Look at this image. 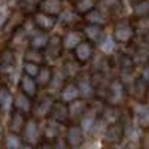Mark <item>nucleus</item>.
Returning <instances> with one entry per match:
<instances>
[{
    "instance_id": "nucleus-1",
    "label": "nucleus",
    "mask_w": 149,
    "mask_h": 149,
    "mask_svg": "<svg viewBox=\"0 0 149 149\" xmlns=\"http://www.w3.org/2000/svg\"><path fill=\"white\" fill-rule=\"evenodd\" d=\"M136 36L134 24L130 19H118L113 26V40L121 45H128Z\"/></svg>"
},
{
    "instance_id": "nucleus-2",
    "label": "nucleus",
    "mask_w": 149,
    "mask_h": 149,
    "mask_svg": "<svg viewBox=\"0 0 149 149\" xmlns=\"http://www.w3.org/2000/svg\"><path fill=\"white\" fill-rule=\"evenodd\" d=\"M128 94V88L124 82L118 78V79H112L109 84V90H107V97H106V104L110 106H119L121 103H124V100L127 98Z\"/></svg>"
},
{
    "instance_id": "nucleus-3",
    "label": "nucleus",
    "mask_w": 149,
    "mask_h": 149,
    "mask_svg": "<svg viewBox=\"0 0 149 149\" xmlns=\"http://www.w3.org/2000/svg\"><path fill=\"white\" fill-rule=\"evenodd\" d=\"M125 136V124L121 121H116L113 124H109L103 131V143L107 146H115L121 143V140Z\"/></svg>"
},
{
    "instance_id": "nucleus-4",
    "label": "nucleus",
    "mask_w": 149,
    "mask_h": 149,
    "mask_svg": "<svg viewBox=\"0 0 149 149\" xmlns=\"http://www.w3.org/2000/svg\"><path fill=\"white\" fill-rule=\"evenodd\" d=\"M22 142L26 145H31V146H37L40 143V139L43 137L40 127H39V121L36 118H30L26 122V127H24L22 133H21Z\"/></svg>"
},
{
    "instance_id": "nucleus-5",
    "label": "nucleus",
    "mask_w": 149,
    "mask_h": 149,
    "mask_svg": "<svg viewBox=\"0 0 149 149\" xmlns=\"http://www.w3.org/2000/svg\"><path fill=\"white\" fill-rule=\"evenodd\" d=\"M54 97L51 94H42L37 97L36 100L33 102V112L31 113L34 115L36 119H45L49 118V113H51V109L54 106Z\"/></svg>"
},
{
    "instance_id": "nucleus-6",
    "label": "nucleus",
    "mask_w": 149,
    "mask_h": 149,
    "mask_svg": "<svg viewBox=\"0 0 149 149\" xmlns=\"http://www.w3.org/2000/svg\"><path fill=\"white\" fill-rule=\"evenodd\" d=\"M76 86L79 90V95L84 100H90V98H95V88H94V82L91 73H79L78 78L74 79Z\"/></svg>"
},
{
    "instance_id": "nucleus-7",
    "label": "nucleus",
    "mask_w": 149,
    "mask_h": 149,
    "mask_svg": "<svg viewBox=\"0 0 149 149\" xmlns=\"http://www.w3.org/2000/svg\"><path fill=\"white\" fill-rule=\"evenodd\" d=\"M15 66H17V58H15V52L12 48H5L0 52V76H10L15 72Z\"/></svg>"
},
{
    "instance_id": "nucleus-8",
    "label": "nucleus",
    "mask_w": 149,
    "mask_h": 149,
    "mask_svg": "<svg viewBox=\"0 0 149 149\" xmlns=\"http://www.w3.org/2000/svg\"><path fill=\"white\" fill-rule=\"evenodd\" d=\"M82 33L85 34L86 40H90L94 45H102L107 39L104 26H98V24H90V22H86L85 26H84V29H82Z\"/></svg>"
},
{
    "instance_id": "nucleus-9",
    "label": "nucleus",
    "mask_w": 149,
    "mask_h": 149,
    "mask_svg": "<svg viewBox=\"0 0 149 149\" xmlns=\"http://www.w3.org/2000/svg\"><path fill=\"white\" fill-rule=\"evenodd\" d=\"M31 21L34 24V27L40 31H51L55 26H57V17H52V15H48L45 12H40V10H36L33 12L31 15Z\"/></svg>"
},
{
    "instance_id": "nucleus-10",
    "label": "nucleus",
    "mask_w": 149,
    "mask_h": 149,
    "mask_svg": "<svg viewBox=\"0 0 149 149\" xmlns=\"http://www.w3.org/2000/svg\"><path fill=\"white\" fill-rule=\"evenodd\" d=\"M64 51V43H63V37L60 34H54L49 37L48 45L45 48V57L49 60H58Z\"/></svg>"
},
{
    "instance_id": "nucleus-11",
    "label": "nucleus",
    "mask_w": 149,
    "mask_h": 149,
    "mask_svg": "<svg viewBox=\"0 0 149 149\" xmlns=\"http://www.w3.org/2000/svg\"><path fill=\"white\" fill-rule=\"evenodd\" d=\"M94 55V43H91L90 40H82L76 48L73 49V57L76 61H79L81 64H85L93 58Z\"/></svg>"
},
{
    "instance_id": "nucleus-12",
    "label": "nucleus",
    "mask_w": 149,
    "mask_h": 149,
    "mask_svg": "<svg viewBox=\"0 0 149 149\" xmlns=\"http://www.w3.org/2000/svg\"><path fill=\"white\" fill-rule=\"evenodd\" d=\"M49 118L63 124V125H66V124L70 121V115H69V104L61 102V100H55L54 102V106L51 109V113H49Z\"/></svg>"
},
{
    "instance_id": "nucleus-13",
    "label": "nucleus",
    "mask_w": 149,
    "mask_h": 149,
    "mask_svg": "<svg viewBox=\"0 0 149 149\" xmlns=\"http://www.w3.org/2000/svg\"><path fill=\"white\" fill-rule=\"evenodd\" d=\"M66 142H67L69 148H72V149H76L84 143V130L79 124H72L67 128Z\"/></svg>"
},
{
    "instance_id": "nucleus-14",
    "label": "nucleus",
    "mask_w": 149,
    "mask_h": 149,
    "mask_svg": "<svg viewBox=\"0 0 149 149\" xmlns=\"http://www.w3.org/2000/svg\"><path fill=\"white\" fill-rule=\"evenodd\" d=\"M27 122V115H24L19 110H12L9 122H8V131L9 133H15V134H21L24 127Z\"/></svg>"
},
{
    "instance_id": "nucleus-15",
    "label": "nucleus",
    "mask_w": 149,
    "mask_h": 149,
    "mask_svg": "<svg viewBox=\"0 0 149 149\" xmlns=\"http://www.w3.org/2000/svg\"><path fill=\"white\" fill-rule=\"evenodd\" d=\"M148 90H149V84L142 79V78H136L131 82V95L137 100L139 103H145L146 102V95H148Z\"/></svg>"
},
{
    "instance_id": "nucleus-16",
    "label": "nucleus",
    "mask_w": 149,
    "mask_h": 149,
    "mask_svg": "<svg viewBox=\"0 0 149 149\" xmlns=\"http://www.w3.org/2000/svg\"><path fill=\"white\" fill-rule=\"evenodd\" d=\"M78 98H81V95H79V90L76 86V82L74 81H67L63 85V88L60 90V100L69 104V103H72L74 100H78Z\"/></svg>"
},
{
    "instance_id": "nucleus-17",
    "label": "nucleus",
    "mask_w": 149,
    "mask_h": 149,
    "mask_svg": "<svg viewBox=\"0 0 149 149\" xmlns=\"http://www.w3.org/2000/svg\"><path fill=\"white\" fill-rule=\"evenodd\" d=\"M37 10L52 17H58L63 12V0H39Z\"/></svg>"
},
{
    "instance_id": "nucleus-18",
    "label": "nucleus",
    "mask_w": 149,
    "mask_h": 149,
    "mask_svg": "<svg viewBox=\"0 0 149 149\" xmlns=\"http://www.w3.org/2000/svg\"><path fill=\"white\" fill-rule=\"evenodd\" d=\"M88 103L84 98H78L72 103H69V115H70V121L72 122H79L81 118L84 116V113L88 109Z\"/></svg>"
},
{
    "instance_id": "nucleus-19",
    "label": "nucleus",
    "mask_w": 149,
    "mask_h": 149,
    "mask_svg": "<svg viewBox=\"0 0 149 149\" xmlns=\"http://www.w3.org/2000/svg\"><path fill=\"white\" fill-rule=\"evenodd\" d=\"M37 90H39V85L36 84V79L27 74H22L19 78V91L22 94H26L27 97H30L31 100L36 98L37 95Z\"/></svg>"
},
{
    "instance_id": "nucleus-20",
    "label": "nucleus",
    "mask_w": 149,
    "mask_h": 149,
    "mask_svg": "<svg viewBox=\"0 0 149 149\" xmlns=\"http://www.w3.org/2000/svg\"><path fill=\"white\" fill-rule=\"evenodd\" d=\"M12 103H14V109L22 112L24 115H29L33 112V100L30 97H27L26 94H22L21 91L14 97V102Z\"/></svg>"
},
{
    "instance_id": "nucleus-21",
    "label": "nucleus",
    "mask_w": 149,
    "mask_h": 149,
    "mask_svg": "<svg viewBox=\"0 0 149 149\" xmlns=\"http://www.w3.org/2000/svg\"><path fill=\"white\" fill-rule=\"evenodd\" d=\"M134 119L140 128H149V103H139L134 109Z\"/></svg>"
},
{
    "instance_id": "nucleus-22",
    "label": "nucleus",
    "mask_w": 149,
    "mask_h": 149,
    "mask_svg": "<svg viewBox=\"0 0 149 149\" xmlns=\"http://www.w3.org/2000/svg\"><path fill=\"white\" fill-rule=\"evenodd\" d=\"M61 125H63V124H60V122H57V121L49 118L48 122H46V125H45V128H43V131H42L43 139L46 142H54L55 139H58L60 133H61Z\"/></svg>"
},
{
    "instance_id": "nucleus-23",
    "label": "nucleus",
    "mask_w": 149,
    "mask_h": 149,
    "mask_svg": "<svg viewBox=\"0 0 149 149\" xmlns=\"http://www.w3.org/2000/svg\"><path fill=\"white\" fill-rule=\"evenodd\" d=\"M81 63L74 60V57L69 58L64 61V66H63V73H64V78L69 81H74L78 78V74L81 73Z\"/></svg>"
},
{
    "instance_id": "nucleus-24",
    "label": "nucleus",
    "mask_w": 149,
    "mask_h": 149,
    "mask_svg": "<svg viewBox=\"0 0 149 149\" xmlns=\"http://www.w3.org/2000/svg\"><path fill=\"white\" fill-rule=\"evenodd\" d=\"M48 40H49V36L46 31H36L33 34H30V39H29V43H30V48L33 49H39V51H45V48L48 45Z\"/></svg>"
},
{
    "instance_id": "nucleus-25",
    "label": "nucleus",
    "mask_w": 149,
    "mask_h": 149,
    "mask_svg": "<svg viewBox=\"0 0 149 149\" xmlns=\"http://www.w3.org/2000/svg\"><path fill=\"white\" fill-rule=\"evenodd\" d=\"M52 78H54V70L51 66H40V70L39 73H37V76L34 78L36 79V84L42 86V88H45V86H48L49 84L52 82Z\"/></svg>"
},
{
    "instance_id": "nucleus-26",
    "label": "nucleus",
    "mask_w": 149,
    "mask_h": 149,
    "mask_svg": "<svg viewBox=\"0 0 149 149\" xmlns=\"http://www.w3.org/2000/svg\"><path fill=\"white\" fill-rule=\"evenodd\" d=\"M82 33L79 30H69L64 37H63V43H64V48L69 49V51H73L81 42H82Z\"/></svg>"
},
{
    "instance_id": "nucleus-27",
    "label": "nucleus",
    "mask_w": 149,
    "mask_h": 149,
    "mask_svg": "<svg viewBox=\"0 0 149 149\" xmlns=\"http://www.w3.org/2000/svg\"><path fill=\"white\" fill-rule=\"evenodd\" d=\"M97 3H98V0H76L73 9L78 15L85 17V15H88L90 12H93L95 9Z\"/></svg>"
},
{
    "instance_id": "nucleus-28",
    "label": "nucleus",
    "mask_w": 149,
    "mask_h": 149,
    "mask_svg": "<svg viewBox=\"0 0 149 149\" xmlns=\"http://www.w3.org/2000/svg\"><path fill=\"white\" fill-rule=\"evenodd\" d=\"M109 19V14L103 9H94L88 15H85V21L90 24H98V26H104L106 21Z\"/></svg>"
},
{
    "instance_id": "nucleus-29",
    "label": "nucleus",
    "mask_w": 149,
    "mask_h": 149,
    "mask_svg": "<svg viewBox=\"0 0 149 149\" xmlns=\"http://www.w3.org/2000/svg\"><path fill=\"white\" fill-rule=\"evenodd\" d=\"M45 60H46L45 52H43V51H39V49L29 48L27 51L24 52V61H29V63H34V64L43 66Z\"/></svg>"
},
{
    "instance_id": "nucleus-30",
    "label": "nucleus",
    "mask_w": 149,
    "mask_h": 149,
    "mask_svg": "<svg viewBox=\"0 0 149 149\" xmlns=\"http://www.w3.org/2000/svg\"><path fill=\"white\" fill-rule=\"evenodd\" d=\"M12 102H14V100H12L10 88L6 84L2 82V84H0V109H8Z\"/></svg>"
},
{
    "instance_id": "nucleus-31",
    "label": "nucleus",
    "mask_w": 149,
    "mask_h": 149,
    "mask_svg": "<svg viewBox=\"0 0 149 149\" xmlns=\"http://www.w3.org/2000/svg\"><path fill=\"white\" fill-rule=\"evenodd\" d=\"M24 145L21 134H15V133H8L6 139H5V146L6 149H21V146Z\"/></svg>"
},
{
    "instance_id": "nucleus-32",
    "label": "nucleus",
    "mask_w": 149,
    "mask_h": 149,
    "mask_svg": "<svg viewBox=\"0 0 149 149\" xmlns=\"http://www.w3.org/2000/svg\"><path fill=\"white\" fill-rule=\"evenodd\" d=\"M133 12H134L136 18L149 17V0H142V2L136 3L133 8Z\"/></svg>"
},
{
    "instance_id": "nucleus-33",
    "label": "nucleus",
    "mask_w": 149,
    "mask_h": 149,
    "mask_svg": "<svg viewBox=\"0 0 149 149\" xmlns=\"http://www.w3.org/2000/svg\"><path fill=\"white\" fill-rule=\"evenodd\" d=\"M40 70V66L39 64H34V63H29V61H24V66H22V72L24 74L27 76H31V78H36L37 73Z\"/></svg>"
},
{
    "instance_id": "nucleus-34",
    "label": "nucleus",
    "mask_w": 149,
    "mask_h": 149,
    "mask_svg": "<svg viewBox=\"0 0 149 149\" xmlns=\"http://www.w3.org/2000/svg\"><path fill=\"white\" fill-rule=\"evenodd\" d=\"M102 3H103V10H106L109 15L112 12H116L119 8H122L121 0H102Z\"/></svg>"
},
{
    "instance_id": "nucleus-35",
    "label": "nucleus",
    "mask_w": 149,
    "mask_h": 149,
    "mask_svg": "<svg viewBox=\"0 0 149 149\" xmlns=\"http://www.w3.org/2000/svg\"><path fill=\"white\" fill-rule=\"evenodd\" d=\"M79 19H81V15H78L76 12H74V9H73V10H69V14L66 12V14L63 15V19H61V21H63L64 26H69L70 27L72 24H74V22L79 21Z\"/></svg>"
},
{
    "instance_id": "nucleus-36",
    "label": "nucleus",
    "mask_w": 149,
    "mask_h": 149,
    "mask_svg": "<svg viewBox=\"0 0 149 149\" xmlns=\"http://www.w3.org/2000/svg\"><path fill=\"white\" fill-rule=\"evenodd\" d=\"M52 149H69V145H67L66 139L58 137L52 142Z\"/></svg>"
},
{
    "instance_id": "nucleus-37",
    "label": "nucleus",
    "mask_w": 149,
    "mask_h": 149,
    "mask_svg": "<svg viewBox=\"0 0 149 149\" xmlns=\"http://www.w3.org/2000/svg\"><path fill=\"white\" fill-rule=\"evenodd\" d=\"M140 78L145 79V81L149 84V63L143 66V69H142V76H140Z\"/></svg>"
},
{
    "instance_id": "nucleus-38",
    "label": "nucleus",
    "mask_w": 149,
    "mask_h": 149,
    "mask_svg": "<svg viewBox=\"0 0 149 149\" xmlns=\"http://www.w3.org/2000/svg\"><path fill=\"white\" fill-rule=\"evenodd\" d=\"M36 149H52V143H51V142L43 140V142H40L39 145L36 146Z\"/></svg>"
},
{
    "instance_id": "nucleus-39",
    "label": "nucleus",
    "mask_w": 149,
    "mask_h": 149,
    "mask_svg": "<svg viewBox=\"0 0 149 149\" xmlns=\"http://www.w3.org/2000/svg\"><path fill=\"white\" fill-rule=\"evenodd\" d=\"M142 149H149V133L145 134L142 139Z\"/></svg>"
},
{
    "instance_id": "nucleus-40",
    "label": "nucleus",
    "mask_w": 149,
    "mask_h": 149,
    "mask_svg": "<svg viewBox=\"0 0 149 149\" xmlns=\"http://www.w3.org/2000/svg\"><path fill=\"white\" fill-rule=\"evenodd\" d=\"M21 149H36V146H31V145H26V143H24V145L21 146Z\"/></svg>"
},
{
    "instance_id": "nucleus-41",
    "label": "nucleus",
    "mask_w": 149,
    "mask_h": 149,
    "mask_svg": "<svg viewBox=\"0 0 149 149\" xmlns=\"http://www.w3.org/2000/svg\"><path fill=\"white\" fill-rule=\"evenodd\" d=\"M122 149H137V148H136V146H134L133 143H130V145H127L125 148H122Z\"/></svg>"
},
{
    "instance_id": "nucleus-42",
    "label": "nucleus",
    "mask_w": 149,
    "mask_h": 149,
    "mask_svg": "<svg viewBox=\"0 0 149 149\" xmlns=\"http://www.w3.org/2000/svg\"><path fill=\"white\" fill-rule=\"evenodd\" d=\"M130 2H131L133 5H136V3H139V2H142V0H130Z\"/></svg>"
},
{
    "instance_id": "nucleus-43",
    "label": "nucleus",
    "mask_w": 149,
    "mask_h": 149,
    "mask_svg": "<svg viewBox=\"0 0 149 149\" xmlns=\"http://www.w3.org/2000/svg\"><path fill=\"white\" fill-rule=\"evenodd\" d=\"M145 103H149V90H148V95H146V102Z\"/></svg>"
},
{
    "instance_id": "nucleus-44",
    "label": "nucleus",
    "mask_w": 149,
    "mask_h": 149,
    "mask_svg": "<svg viewBox=\"0 0 149 149\" xmlns=\"http://www.w3.org/2000/svg\"><path fill=\"white\" fill-rule=\"evenodd\" d=\"M72 2H76V0H72Z\"/></svg>"
}]
</instances>
